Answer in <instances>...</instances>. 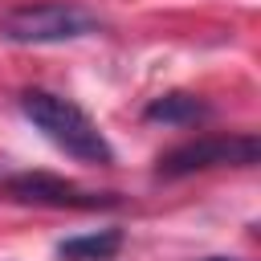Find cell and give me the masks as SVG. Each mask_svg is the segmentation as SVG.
Instances as JSON below:
<instances>
[{
    "label": "cell",
    "instance_id": "2",
    "mask_svg": "<svg viewBox=\"0 0 261 261\" xmlns=\"http://www.w3.org/2000/svg\"><path fill=\"white\" fill-rule=\"evenodd\" d=\"M102 29L106 20L77 0H24L0 16V37L12 45H65Z\"/></svg>",
    "mask_w": 261,
    "mask_h": 261
},
{
    "label": "cell",
    "instance_id": "6",
    "mask_svg": "<svg viewBox=\"0 0 261 261\" xmlns=\"http://www.w3.org/2000/svg\"><path fill=\"white\" fill-rule=\"evenodd\" d=\"M122 245V232L118 228H98V232H82V237H69L57 245V257L61 261H110Z\"/></svg>",
    "mask_w": 261,
    "mask_h": 261
},
{
    "label": "cell",
    "instance_id": "5",
    "mask_svg": "<svg viewBox=\"0 0 261 261\" xmlns=\"http://www.w3.org/2000/svg\"><path fill=\"white\" fill-rule=\"evenodd\" d=\"M212 114V106L200 98V94H188V90H171V94H159L147 102L143 118L147 122H163V126H196Z\"/></svg>",
    "mask_w": 261,
    "mask_h": 261
},
{
    "label": "cell",
    "instance_id": "7",
    "mask_svg": "<svg viewBox=\"0 0 261 261\" xmlns=\"http://www.w3.org/2000/svg\"><path fill=\"white\" fill-rule=\"evenodd\" d=\"M204 261H232V257H204Z\"/></svg>",
    "mask_w": 261,
    "mask_h": 261
},
{
    "label": "cell",
    "instance_id": "3",
    "mask_svg": "<svg viewBox=\"0 0 261 261\" xmlns=\"http://www.w3.org/2000/svg\"><path fill=\"white\" fill-rule=\"evenodd\" d=\"M257 159H261V143H257L253 130L200 135V139H188V143L163 151L159 163H155V175L159 179H184V175L212 171V167H253Z\"/></svg>",
    "mask_w": 261,
    "mask_h": 261
},
{
    "label": "cell",
    "instance_id": "4",
    "mask_svg": "<svg viewBox=\"0 0 261 261\" xmlns=\"http://www.w3.org/2000/svg\"><path fill=\"white\" fill-rule=\"evenodd\" d=\"M8 196L20 200V204H41V208H82V212H94V208H110L118 204L110 192H90L73 179H61L53 171H20V175H8Z\"/></svg>",
    "mask_w": 261,
    "mask_h": 261
},
{
    "label": "cell",
    "instance_id": "1",
    "mask_svg": "<svg viewBox=\"0 0 261 261\" xmlns=\"http://www.w3.org/2000/svg\"><path fill=\"white\" fill-rule=\"evenodd\" d=\"M20 114L69 159L77 163H94V167H110L114 163V147L102 135V126L69 98L53 94V90H24L20 94Z\"/></svg>",
    "mask_w": 261,
    "mask_h": 261
}]
</instances>
